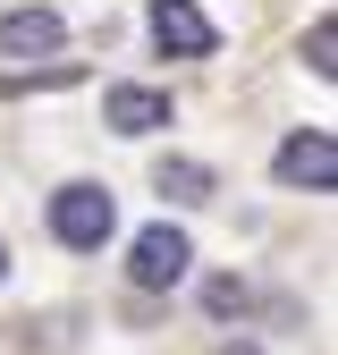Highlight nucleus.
I'll list each match as a JSON object with an SVG mask.
<instances>
[{
  "mask_svg": "<svg viewBox=\"0 0 338 355\" xmlns=\"http://www.w3.org/2000/svg\"><path fill=\"white\" fill-rule=\"evenodd\" d=\"M0 271H9V254H0Z\"/></svg>",
  "mask_w": 338,
  "mask_h": 355,
  "instance_id": "obj_10",
  "label": "nucleus"
},
{
  "mask_svg": "<svg viewBox=\"0 0 338 355\" xmlns=\"http://www.w3.org/2000/svg\"><path fill=\"white\" fill-rule=\"evenodd\" d=\"M152 187H161L169 203H211V169H203V161H161Z\"/></svg>",
  "mask_w": 338,
  "mask_h": 355,
  "instance_id": "obj_7",
  "label": "nucleus"
},
{
  "mask_svg": "<svg viewBox=\"0 0 338 355\" xmlns=\"http://www.w3.org/2000/svg\"><path fill=\"white\" fill-rule=\"evenodd\" d=\"M60 17L51 9H9L0 17V60H42V51H60Z\"/></svg>",
  "mask_w": 338,
  "mask_h": 355,
  "instance_id": "obj_5",
  "label": "nucleus"
},
{
  "mask_svg": "<svg viewBox=\"0 0 338 355\" xmlns=\"http://www.w3.org/2000/svg\"><path fill=\"white\" fill-rule=\"evenodd\" d=\"M330 51H338V26H330V17H313V34H305V68H313V76H330V68H338Z\"/></svg>",
  "mask_w": 338,
  "mask_h": 355,
  "instance_id": "obj_8",
  "label": "nucleus"
},
{
  "mask_svg": "<svg viewBox=\"0 0 338 355\" xmlns=\"http://www.w3.org/2000/svg\"><path fill=\"white\" fill-rule=\"evenodd\" d=\"M110 229H118V203H110L102 187H60V195H51V237H60V245L94 254Z\"/></svg>",
  "mask_w": 338,
  "mask_h": 355,
  "instance_id": "obj_1",
  "label": "nucleus"
},
{
  "mask_svg": "<svg viewBox=\"0 0 338 355\" xmlns=\"http://www.w3.org/2000/svg\"><path fill=\"white\" fill-rule=\"evenodd\" d=\"M186 262H195V245H186V229H144L136 237V262H127V271H136V288H178L186 279Z\"/></svg>",
  "mask_w": 338,
  "mask_h": 355,
  "instance_id": "obj_3",
  "label": "nucleus"
},
{
  "mask_svg": "<svg viewBox=\"0 0 338 355\" xmlns=\"http://www.w3.org/2000/svg\"><path fill=\"white\" fill-rule=\"evenodd\" d=\"M203 304H211V313H237L245 288H237V279H211V288H203Z\"/></svg>",
  "mask_w": 338,
  "mask_h": 355,
  "instance_id": "obj_9",
  "label": "nucleus"
},
{
  "mask_svg": "<svg viewBox=\"0 0 338 355\" xmlns=\"http://www.w3.org/2000/svg\"><path fill=\"white\" fill-rule=\"evenodd\" d=\"M102 119L118 127V136H152V127H169V94H152V85H110Z\"/></svg>",
  "mask_w": 338,
  "mask_h": 355,
  "instance_id": "obj_6",
  "label": "nucleus"
},
{
  "mask_svg": "<svg viewBox=\"0 0 338 355\" xmlns=\"http://www.w3.org/2000/svg\"><path fill=\"white\" fill-rule=\"evenodd\" d=\"M271 169H279V187H313V195H330V187H338V144H330V127H305V136H287Z\"/></svg>",
  "mask_w": 338,
  "mask_h": 355,
  "instance_id": "obj_2",
  "label": "nucleus"
},
{
  "mask_svg": "<svg viewBox=\"0 0 338 355\" xmlns=\"http://www.w3.org/2000/svg\"><path fill=\"white\" fill-rule=\"evenodd\" d=\"M152 42H161L169 60H203L220 34H211V17L195 9V0H161V9H152Z\"/></svg>",
  "mask_w": 338,
  "mask_h": 355,
  "instance_id": "obj_4",
  "label": "nucleus"
}]
</instances>
